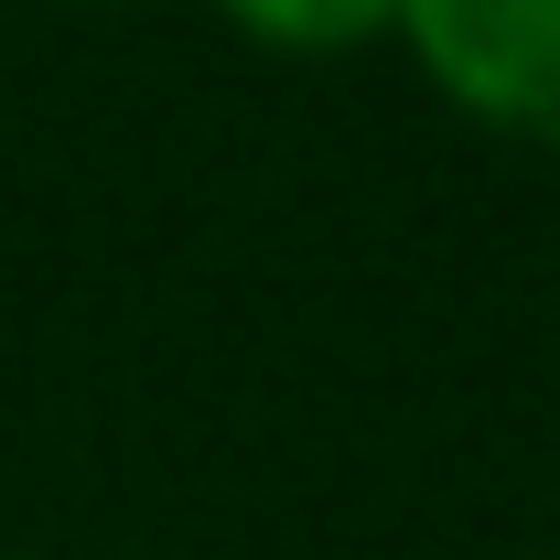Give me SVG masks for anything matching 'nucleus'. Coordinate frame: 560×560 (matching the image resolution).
Listing matches in <instances>:
<instances>
[{
  "instance_id": "nucleus-2",
  "label": "nucleus",
  "mask_w": 560,
  "mask_h": 560,
  "mask_svg": "<svg viewBox=\"0 0 560 560\" xmlns=\"http://www.w3.org/2000/svg\"><path fill=\"white\" fill-rule=\"evenodd\" d=\"M215 11L270 55H355V44H388L399 0H215Z\"/></svg>"
},
{
  "instance_id": "nucleus-1",
  "label": "nucleus",
  "mask_w": 560,
  "mask_h": 560,
  "mask_svg": "<svg viewBox=\"0 0 560 560\" xmlns=\"http://www.w3.org/2000/svg\"><path fill=\"white\" fill-rule=\"evenodd\" d=\"M388 44H410L420 86L475 130L560 151V0H399Z\"/></svg>"
}]
</instances>
